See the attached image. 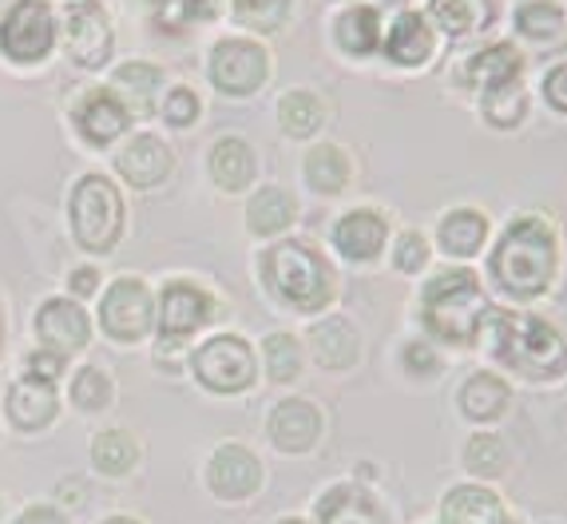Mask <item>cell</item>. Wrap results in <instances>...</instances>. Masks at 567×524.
<instances>
[{"instance_id":"1","label":"cell","mask_w":567,"mask_h":524,"mask_svg":"<svg viewBox=\"0 0 567 524\" xmlns=\"http://www.w3.org/2000/svg\"><path fill=\"white\" fill-rule=\"evenodd\" d=\"M559 230L548 215L524 210L488 247V278L512 302H536L559 278Z\"/></svg>"},{"instance_id":"2","label":"cell","mask_w":567,"mask_h":524,"mask_svg":"<svg viewBox=\"0 0 567 524\" xmlns=\"http://www.w3.org/2000/svg\"><path fill=\"white\" fill-rule=\"evenodd\" d=\"M476 342L496 366H508L512 373H520L528 381H556L567 373L564 326L536 315V310L488 306Z\"/></svg>"},{"instance_id":"3","label":"cell","mask_w":567,"mask_h":524,"mask_svg":"<svg viewBox=\"0 0 567 524\" xmlns=\"http://www.w3.org/2000/svg\"><path fill=\"white\" fill-rule=\"evenodd\" d=\"M416 318L425 330L429 342L453 346V350H468L481 338V322L488 315V290L484 278L473 267H449L425 278L421 298H416Z\"/></svg>"},{"instance_id":"4","label":"cell","mask_w":567,"mask_h":524,"mask_svg":"<svg viewBox=\"0 0 567 524\" xmlns=\"http://www.w3.org/2000/svg\"><path fill=\"white\" fill-rule=\"evenodd\" d=\"M262 278L270 286V295L278 302L313 315L333 298V270L322 258V250H313L302 238H282L262 255Z\"/></svg>"},{"instance_id":"5","label":"cell","mask_w":567,"mask_h":524,"mask_svg":"<svg viewBox=\"0 0 567 524\" xmlns=\"http://www.w3.org/2000/svg\"><path fill=\"white\" fill-rule=\"evenodd\" d=\"M72 230L84 250H112L123 230V199L112 179L84 175L72 191Z\"/></svg>"},{"instance_id":"6","label":"cell","mask_w":567,"mask_h":524,"mask_svg":"<svg viewBox=\"0 0 567 524\" xmlns=\"http://www.w3.org/2000/svg\"><path fill=\"white\" fill-rule=\"evenodd\" d=\"M270 76V52L258 40L227 37L210 52V84L223 95H255Z\"/></svg>"},{"instance_id":"7","label":"cell","mask_w":567,"mask_h":524,"mask_svg":"<svg viewBox=\"0 0 567 524\" xmlns=\"http://www.w3.org/2000/svg\"><path fill=\"white\" fill-rule=\"evenodd\" d=\"M258 373L255 350L238 333H215L195 353V378L215 393H243Z\"/></svg>"},{"instance_id":"8","label":"cell","mask_w":567,"mask_h":524,"mask_svg":"<svg viewBox=\"0 0 567 524\" xmlns=\"http://www.w3.org/2000/svg\"><path fill=\"white\" fill-rule=\"evenodd\" d=\"M441 52V37L429 24L425 9H401L393 20H385V37H381L378 56L393 64L398 72H421Z\"/></svg>"},{"instance_id":"9","label":"cell","mask_w":567,"mask_h":524,"mask_svg":"<svg viewBox=\"0 0 567 524\" xmlns=\"http://www.w3.org/2000/svg\"><path fill=\"white\" fill-rule=\"evenodd\" d=\"M524 68H528V56H524V48L516 44V40H488V44L473 48V52L456 64V84H461L464 92L484 95V92H492V88L524 80Z\"/></svg>"},{"instance_id":"10","label":"cell","mask_w":567,"mask_h":524,"mask_svg":"<svg viewBox=\"0 0 567 524\" xmlns=\"http://www.w3.org/2000/svg\"><path fill=\"white\" fill-rule=\"evenodd\" d=\"M52 40H56V20L44 0H20L0 24V48H4V56L20 60V64L44 60L52 52Z\"/></svg>"},{"instance_id":"11","label":"cell","mask_w":567,"mask_h":524,"mask_svg":"<svg viewBox=\"0 0 567 524\" xmlns=\"http://www.w3.org/2000/svg\"><path fill=\"white\" fill-rule=\"evenodd\" d=\"M330 243L346 263H353V267H369V263H378L389 247V219L373 207L346 210V215L333 223Z\"/></svg>"},{"instance_id":"12","label":"cell","mask_w":567,"mask_h":524,"mask_svg":"<svg viewBox=\"0 0 567 524\" xmlns=\"http://www.w3.org/2000/svg\"><path fill=\"white\" fill-rule=\"evenodd\" d=\"M100 326L112 333L115 342H135L152 330V295L147 286L135 278H120L107 286L104 302H100Z\"/></svg>"},{"instance_id":"13","label":"cell","mask_w":567,"mask_h":524,"mask_svg":"<svg viewBox=\"0 0 567 524\" xmlns=\"http://www.w3.org/2000/svg\"><path fill=\"white\" fill-rule=\"evenodd\" d=\"M68 56L80 68H104L112 56V24L95 0H68Z\"/></svg>"},{"instance_id":"14","label":"cell","mask_w":567,"mask_h":524,"mask_svg":"<svg viewBox=\"0 0 567 524\" xmlns=\"http://www.w3.org/2000/svg\"><path fill=\"white\" fill-rule=\"evenodd\" d=\"M385 12L381 4H369V0H350L346 9L333 17V44L338 52H346L350 60H369L381 52V37H385Z\"/></svg>"},{"instance_id":"15","label":"cell","mask_w":567,"mask_h":524,"mask_svg":"<svg viewBox=\"0 0 567 524\" xmlns=\"http://www.w3.org/2000/svg\"><path fill=\"white\" fill-rule=\"evenodd\" d=\"M425 17L441 40H476L501 20V0H429Z\"/></svg>"},{"instance_id":"16","label":"cell","mask_w":567,"mask_h":524,"mask_svg":"<svg viewBox=\"0 0 567 524\" xmlns=\"http://www.w3.org/2000/svg\"><path fill=\"white\" fill-rule=\"evenodd\" d=\"M436 250L449 258V263H468L476 258L492 238V223L484 210L476 207H453L441 215L436 223Z\"/></svg>"},{"instance_id":"17","label":"cell","mask_w":567,"mask_h":524,"mask_svg":"<svg viewBox=\"0 0 567 524\" xmlns=\"http://www.w3.org/2000/svg\"><path fill=\"white\" fill-rule=\"evenodd\" d=\"M207 481L215 489V496H223V501H246V496L258 493V485H262V461L246 445L230 441V445L215 449Z\"/></svg>"},{"instance_id":"18","label":"cell","mask_w":567,"mask_h":524,"mask_svg":"<svg viewBox=\"0 0 567 524\" xmlns=\"http://www.w3.org/2000/svg\"><path fill=\"white\" fill-rule=\"evenodd\" d=\"M508 29L520 44L556 48L567 32L564 0H516L508 9Z\"/></svg>"},{"instance_id":"19","label":"cell","mask_w":567,"mask_h":524,"mask_svg":"<svg viewBox=\"0 0 567 524\" xmlns=\"http://www.w3.org/2000/svg\"><path fill=\"white\" fill-rule=\"evenodd\" d=\"M266 429H270V441L282 453H306L322 438V413H318V405H310L302 398H286L275 405Z\"/></svg>"},{"instance_id":"20","label":"cell","mask_w":567,"mask_h":524,"mask_svg":"<svg viewBox=\"0 0 567 524\" xmlns=\"http://www.w3.org/2000/svg\"><path fill=\"white\" fill-rule=\"evenodd\" d=\"M37 333H40V346L52 353H72V350H84L87 346V318L76 302H64V298H52V302L40 306L37 315Z\"/></svg>"},{"instance_id":"21","label":"cell","mask_w":567,"mask_h":524,"mask_svg":"<svg viewBox=\"0 0 567 524\" xmlns=\"http://www.w3.org/2000/svg\"><path fill=\"white\" fill-rule=\"evenodd\" d=\"M461 413L476 425H492V421H501L504 413L512 410V386L501 378V373L492 370H476L461 381Z\"/></svg>"},{"instance_id":"22","label":"cell","mask_w":567,"mask_h":524,"mask_svg":"<svg viewBox=\"0 0 567 524\" xmlns=\"http://www.w3.org/2000/svg\"><path fill=\"white\" fill-rule=\"evenodd\" d=\"M310 353L318 358L322 370H350L361 362V338L350 318L330 315L310 326Z\"/></svg>"},{"instance_id":"23","label":"cell","mask_w":567,"mask_h":524,"mask_svg":"<svg viewBox=\"0 0 567 524\" xmlns=\"http://www.w3.org/2000/svg\"><path fill=\"white\" fill-rule=\"evenodd\" d=\"M210 318V298L203 295L199 286L190 282H171L163 290V306H159V326L167 338H187L195 333L203 322Z\"/></svg>"},{"instance_id":"24","label":"cell","mask_w":567,"mask_h":524,"mask_svg":"<svg viewBox=\"0 0 567 524\" xmlns=\"http://www.w3.org/2000/svg\"><path fill=\"white\" fill-rule=\"evenodd\" d=\"M501 496L484 485H456L441 501V524H504Z\"/></svg>"},{"instance_id":"25","label":"cell","mask_w":567,"mask_h":524,"mask_svg":"<svg viewBox=\"0 0 567 524\" xmlns=\"http://www.w3.org/2000/svg\"><path fill=\"white\" fill-rule=\"evenodd\" d=\"M115 167L132 187H155V183H163L171 175V152L155 135H135L120 152Z\"/></svg>"},{"instance_id":"26","label":"cell","mask_w":567,"mask_h":524,"mask_svg":"<svg viewBox=\"0 0 567 524\" xmlns=\"http://www.w3.org/2000/svg\"><path fill=\"white\" fill-rule=\"evenodd\" d=\"M127 124H132V112L115 92H92L76 112V127L87 143H112L115 135L127 132Z\"/></svg>"},{"instance_id":"27","label":"cell","mask_w":567,"mask_h":524,"mask_svg":"<svg viewBox=\"0 0 567 524\" xmlns=\"http://www.w3.org/2000/svg\"><path fill=\"white\" fill-rule=\"evenodd\" d=\"M293 219H298V203H293V195L286 187H262L246 203V227L262 238H275L282 230H290Z\"/></svg>"},{"instance_id":"28","label":"cell","mask_w":567,"mask_h":524,"mask_svg":"<svg viewBox=\"0 0 567 524\" xmlns=\"http://www.w3.org/2000/svg\"><path fill=\"white\" fill-rule=\"evenodd\" d=\"M4 405H9V421L17 429H44L48 421L56 418V393H52L48 381H37V378L17 381Z\"/></svg>"},{"instance_id":"29","label":"cell","mask_w":567,"mask_h":524,"mask_svg":"<svg viewBox=\"0 0 567 524\" xmlns=\"http://www.w3.org/2000/svg\"><path fill=\"white\" fill-rule=\"evenodd\" d=\"M210 175L223 191H246L255 183V152L246 147V140L238 135H223L215 143V152H210Z\"/></svg>"},{"instance_id":"30","label":"cell","mask_w":567,"mask_h":524,"mask_svg":"<svg viewBox=\"0 0 567 524\" xmlns=\"http://www.w3.org/2000/svg\"><path fill=\"white\" fill-rule=\"evenodd\" d=\"M306 183H310L318 195H341V191L350 187V155L341 152L338 143H313L310 155L302 163Z\"/></svg>"},{"instance_id":"31","label":"cell","mask_w":567,"mask_h":524,"mask_svg":"<svg viewBox=\"0 0 567 524\" xmlns=\"http://www.w3.org/2000/svg\"><path fill=\"white\" fill-rule=\"evenodd\" d=\"M476 100H481V120L488 127H496V132H516V127H524V120L532 112V95L524 88V80L492 88V92L476 95Z\"/></svg>"},{"instance_id":"32","label":"cell","mask_w":567,"mask_h":524,"mask_svg":"<svg viewBox=\"0 0 567 524\" xmlns=\"http://www.w3.org/2000/svg\"><path fill=\"white\" fill-rule=\"evenodd\" d=\"M326 124V104L322 95L306 92V88H290V92L278 100V127H282L290 140H313Z\"/></svg>"},{"instance_id":"33","label":"cell","mask_w":567,"mask_h":524,"mask_svg":"<svg viewBox=\"0 0 567 524\" xmlns=\"http://www.w3.org/2000/svg\"><path fill=\"white\" fill-rule=\"evenodd\" d=\"M318 521L322 524H389L381 505L361 489H330L318 501Z\"/></svg>"},{"instance_id":"34","label":"cell","mask_w":567,"mask_h":524,"mask_svg":"<svg viewBox=\"0 0 567 524\" xmlns=\"http://www.w3.org/2000/svg\"><path fill=\"white\" fill-rule=\"evenodd\" d=\"M163 72L155 64H123L115 72V95H123V107L132 115H152L159 95Z\"/></svg>"},{"instance_id":"35","label":"cell","mask_w":567,"mask_h":524,"mask_svg":"<svg viewBox=\"0 0 567 524\" xmlns=\"http://www.w3.org/2000/svg\"><path fill=\"white\" fill-rule=\"evenodd\" d=\"M135 458H140V445H135L123 429H107V433H100V438L92 441V461L100 473L107 476H123L127 469L135 465Z\"/></svg>"},{"instance_id":"36","label":"cell","mask_w":567,"mask_h":524,"mask_svg":"<svg viewBox=\"0 0 567 524\" xmlns=\"http://www.w3.org/2000/svg\"><path fill=\"white\" fill-rule=\"evenodd\" d=\"M262 353H266V373H270V381L290 386V381L302 378V346H298L293 333H270L262 342Z\"/></svg>"},{"instance_id":"37","label":"cell","mask_w":567,"mask_h":524,"mask_svg":"<svg viewBox=\"0 0 567 524\" xmlns=\"http://www.w3.org/2000/svg\"><path fill=\"white\" fill-rule=\"evenodd\" d=\"M159 24L171 32H183L190 24H210L218 20V0H155Z\"/></svg>"},{"instance_id":"38","label":"cell","mask_w":567,"mask_h":524,"mask_svg":"<svg viewBox=\"0 0 567 524\" xmlns=\"http://www.w3.org/2000/svg\"><path fill=\"white\" fill-rule=\"evenodd\" d=\"M504 465H508V449L501 445L496 433H476L468 445H464V469L473 476H501Z\"/></svg>"},{"instance_id":"39","label":"cell","mask_w":567,"mask_h":524,"mask_svg":"<svg viewBox=\"0 0 567 524\" xmlns=\"http://www.w3.org/2000/svg\"><path fill=\"white\" fill-rule=\"evenodd\" d=\"M293 0H235V20L255 32H278L290 20Z\"/></svg>"},{"instance_id":"40","label":"cell","mask_w":567,"mask_h":524,"mask_svg":"<svg viewBox=\"0 0 567 524\" xmlns=\"http://www.w3.org/2000/svg\"><path fill=\"white\" fill-rule=\"evenodd\" d=\"M429 258H433V243H429L425 230L405 227L398 238H393V267H398L401 275H409V278L425 275Z\"/></svg>"},{"instance_id":"41","label":"cell","mask_w":567,"mask_h":524,"mask_svg":"<svg viewBox=\"0 0 567 524\" xmlns=\"http://www.w3.org/2000/svg\"><path fill=\"white\" fill-rule=\"evenodd\" d=\"M72 401H76L80 410H104L107 401H112V381L104 378V370H95V366H84L72 381Z\"/></svg>"},{"instance_id":"42","label":"cell","mask_w":567,"mask_h":524,"mask_svg":"<svg viewBox=\"0 0 567 524\" xmlns=\"http://www.w3.org/2000/svg\"><path fill=\"white\" fill-rule=\"evenodd\" d=\"M401 366H405L409 378H436L445 362H441V353L429 338H409L401 346Z\"/></svg>"},{"instance_id":"43","label":"cell","mask_w":567,"mask_h":524,"mask_svg":"<svg viewBox=\"0 0 567 524\" xmlns=\"http://www.w3.org/2000/svg\"><path fill=\"white\" fill-rule=\"evenodd\" d=\"M539 100L556 115H567V56L551 60V64L539 72Z\"/></svg>"},{"instance_id":"44","label":"cell","mask_w":567,"mask_h":524,"mask_svg":"<svg viewBox=\"0 0 567 524\" xmlns=\"http://www.w3.org/2000/svg\"><path fill=\"white\" fill-rule=\"evenodd\" d=\"M163 115H167V124L175 127H187L199 120V95L187 92V88H175V92L167 95V104H163Z\"/></svg>"},{"instance_id":"45","label":"cell","mask_w":567,"mask_h":524,"mask_svg":"<svg viewBox=\"0 0 567 524\" xmlns=\"http://www.w3.org/2000/svg\"><path fill=\"white\" fill-rule=\"evenodd\" d=\"M60 366H64V358L60 353H52V350H40V353H32L29 358V378H37V381H52L60 378Z\"/></svg>"},{"instance_id":"46","label":"cell","mask_w":567,"mask_h":524,"mask_svg":"<svg viewBox=\"0 0 567 524\" xmlns=\"http://www.w3.org/2000/svg\"><path fill=\"white\" fill-rule=\"evenodd\" d=\"M17 524H68V521L56 513V508L37 505V508H29V513H20V521H17Z\"/></svg>"},{"instance_id":"47","label":"cell","mask_w":567,"mask_h":524,"mask_svg":"<svg viewBox=\"0 0 567 524\" xmlns=\"http://www.w3.org/2000/svg\"><path fill=\"white\" fill-rule=\"evenodd\" d=\"M95 282H100V275H95L92 267H80L76 275H72V295H92Z\"/></svg>"},{"instance_id":"48","label":"cell","mask_w":567,"mask_h":524,"mask_svg":"<svg viewBox=\"0 0 567 524\" xmlns=\"http://www.w3.org/2000/svg\"><path fill=\"white\" fill-rule=\"evenodd\" d=\"M60 496H64V501H80V481H72V485H64V493H60Z\"/></svg>"},{"instance_id":"49","label":"cell","mask_w":567,"mask_h":524,"mask_svg":"<svg viewBox=\"0 0 567 524\" xmlns=\"http://www.w3.org/2000/svg\"><path fill=\"white\" fill-rule=\"evenodd\" d=\"M381 4H393V9H409L413 0H381Z\"/></svg>"},{"instance_id":"50","label":"cell","mask_w":567,"mask_h":524,"mask_svg":"<svg viewBox=\"0 0 567 524\" xmlns=\"http://www.w3.org/2000/svg\"><path fill=\"white\" fill-rule=\"evenodd\" d=\"M104 524H140V521H127V516H112V521H104Z\"/></svg>"},{"instance_id":"51","label":"cell","mask_w":567,"mask_h":524,"mask_svg":"<svg viewBox=\"0 0 567 524\" xmlns=\"http://www.w3.org/2000/svg\"><path fill=\"white\" fill-rule=\"evenodd\" d=\"M278 524H306V521H302V516H282Z\"/></svg>"},{"instance_id":"52","label":"cell","mask_w":567,"mask_h":524,"mask_svg":"<svg viewBox=\"0 0 567 524\" xmlns=\"http://www.w3.org/2000/svg\"><path fill=\"white\" fill-rule=\"evenodd\" d=\"M564 9H567V0H564Z\"/></svg>"},{"instance_id":"53","label":"cell","mask_w":567,"mask_h":524,"mask_svg":"<svg viewBox=\"0 0 567 524\" xmlns=\"http://www.w3.org/2000/svg\"><path fill=\"white\" fill-rule=\"evenodd\" d=\"M504 524H512V521H504Z\"/></svg>"},{"instance_id":"54","label":"cell","mask_w":567,"mask_h":524,"mask_svg":"<svg viewBox=\"0 0 567 524\" xmlns=\"http://www.w3.org/2000/svg\"><path fill=\"white\" fill-rule=\"evenodd\" d=\"M346 4H350V0H346Z\"/></svg>"}]
</instances>
